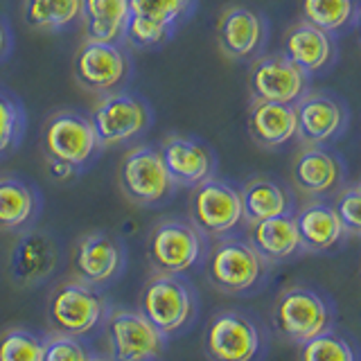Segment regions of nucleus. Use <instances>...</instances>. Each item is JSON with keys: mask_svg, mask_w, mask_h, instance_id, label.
<instances>
[{"mask_svg": "<svg viewBox=\"0 0 361 361\" xmlns=\"http://www.w3.org/2000/svg\"><path fill=\"white\" fill-rule=\"evenodd\" d=\"M355 16V0H302V20L323 32L343 30Z\"/></svg>", "mask_w": 361, "mask_h": 361, "instance_id": "30", "label": "nucleus"}, {"mask_svg": "<svg viewBox=\"0 0 361 361\" xmlns=\"http://www.w3.org/2000/svg\"><path fill=\"white\" fill-rule=\"evenodd\" d=\"M332 52L334 45L330 34L314 27L307 20L291 25L285 34V41H282V54L307 75L323 71L332 61Z\"/></svg>", "mask_w": 361, "mask_h": 361, "instance_id": "21", "label": "nucleus"}, {"mask_svg": "<svg viewBox=\"0 0 361 361\" xmlns=\"http://www.w3.org/2000/svg\"><path fill=\"white\" fill-rule=\"evenodd\" d=\"M90 122L102 147L111 149L142 138L154 122V111L145 97L122 88L99 97L90 111Z\"/></svg>", "mask_w": 361, "mask_h": 361, "instance_id": "4", "label": "nucleus"}, {"mask_svg": "<svg viewBox=\"0 0 361 361\" xmlns=\"http://www.w3.org/2000/svg\"><path fill=\"white\" fill-rule=\"evenodd\" d=\"M138 312L165 336L180 332L197 314L195 287L183 276L154 274L145 282Z\"/></svg>", "mask_w": 361, "mask_h": 361, "instance_id": "3", "label": "nucleus"}, {"mask_svg": "<svg viewBox=\"0 0 361 361\" xmlns=\"http://www.w3.org/2000/svg\"><path fill=\"white\" fill-rule=\"evenodd\" d=\"M267 41L264 18L244 5L226 7L217 20V45L231 61L251 59Z\"/></svg>", "mask_w": 361, "mask_h": 361, "instance_id": "17", "label": "nucleus"}, {"mask_svg": "<svg viewBox=\"0 0 361 361\" xmlns=\"http://www.w3.org/2000/svg\"><path fill=\"white\" fill-rule=\"evenodd\" d=\"M357 188H359V190H361V183H359V185H357Z\"/></svg>", "mask_w": 361, "mask_h": 361, "instance_id": "39", "label": "nucleus"}, {"mask_svg": "<svg viewBox=\"0 0 361 361\" xmlns=\"http://www.w3.org/2000/svg\"><path fill=\"white\" fill-rule=\"evenodd\" d=\"M61 251L54 235L41 228H27L9 253V276L18 287H34L50 280L59 267Z\"/></svg>", "mask_w": 361, "mask_h": 361, "instance_id": "13", "label": "nucleus"}, {"mask_svg": "<svg viewBox=\"0 0 361 361\" xmlns=\"http://www.w3.org/2000/svg\"><path fill=\"white\" fill-rule=\"evenodd\" d=\"M242 197V214L246 224H255L262 219L289 214V195L285 188L267 176H255L246 180L240 190Z\"/></svg>", "mask_w": 361, "mask_h": 361, "instance_id": "26", "label": "nucleus"}, {"mask_svg": "<svg viewBox=\"0 0 361 361\" xmlns=\"http://www.w3.org/2000/svg\"><path fill=\"white\" fill-rule=\"evenodd\" d=\"M14 50V32L5 16H0V61H5Z\"/></svg>", "mask_w": 361, "mask_h": 361, "instance_id": "36", "label": "nucleus"}, {"mask_svg": "<svg viewBox=\"0 0 361 361\" xmlns=\"http://www.w3.org/2000/svg\"><path fill=\"white\" fill-rule=\"evenodd\" d=\"M296 135L307 145L330 142L345 124V113L334 99L325 95H302L296 104Z\"/></svg>", "mask_w": 361, "mask_h": 361, "instance_id": "20", "label": "nucleus"}, {"mask_svg": "<svg viewBox=\"0 0 361 361\" xmlns=\"http://www.w3.org/2000/svg\"><path fill=\"white\" fill-rule=\"evenodd\" d=\"M43 361H90L88 350L77 341V336L54 334L45 338Z\"/></svg>", "mask_w": 361, "mask_h": 361, "instance_id": "34", "label": "nucleus"}, {"mask_svg": "<svg viewBox=\"0 0 361 361\" xmlns=\"http://www.w3.org/2000/svg\"><path fill=\"white\" fill-rule=\"evenodd\" d=\"M129 16V0H82L84 39L99 43H124Z\"/></svg>", "mask_w": 361, "mask_h": 361, "instance_id": "24", "label": "nucleus"}, {"mask_svg": "<svg viewBox=\"0 0 361 361\" xmlns=\"http://www.w3.org/2000/svg\"><path fill=\"white\" fill-rule=\"evenodd\" d=\"M248 242L267 264L289 259L302 248L296 221L289 214L248 224Z\"/></svg>", "mask_w": 361, "mask_h": 361, "instance_id": "22", "label": "nucleus"}, {"mask_svg": "<svg viewBox=\"0 0 361 361\" xmlns=\"http://www.w3.org/2000/svg\"><path fill=\"white\" fill-rule=\"evenodd\" d=\"M190 221L206 240L228 235L244 221L240 190L217 176L195 185L190 195Z\"/></svg>", "mask_w": 361, "mask_h": 361, "instance_id": "9", "label": "nucleus"}, {"mask_svg": "<svg viewBox=\"0 0 361 361\" xmlns=\"http://www.w3.org/2000/svg\"><path fill=\"white\" fill-rule=\"evenodd\" d=\"M104 336L111 361H158L167 336L138 310H111L104 316Z\"/></svg>", "mask_w": 361, "mask_h": 361, "instance_id": "10", "label": "nucleus"}, {"mask_svg": "<svg viewBox=\"0 0 361 361\" xmlns=\"http://www.w3.org/2000/svg\"><path fill=\"white\" fill-rule=\"evenodd\" d=\"M267 274V262L248 240L219 237L206 251V278L210 285L228 296L253 291Z\"/></svg>", "mask_w": 361, "mask_h": 361, "instance_id": "2", "label": "nucleus"}, {"mask_svg": "<svg viewBox=\"0 0 361 361\" xmlns=\"http://www.w3.org/2000/svg\"><path fill=\"white\" fill-rule=\"evenodd\" d=\"M41 149L54 180H73L97 161L104 147L97 138L90 116L75 109H61L45 120Z\"/></svg>", "mask_w": 361, "mask_h": 361, "instance_id": "1", "label": "nucleus"}, {"mask_svg": "<svg viewBox=\"0 0 361 361\" xmlns=\"http://www.w3.org/2000/svg\"><path fill=\"white\" fill-rule=\"evenodd\" d=\"M118 180L122 195L142 208L163 206L176 192L161 152L152 145H135L122 156Z\"/></svg>", "mask_w": 361, "mask_h": 361, "instance_id": "5", "label": "nucleus"}, {"mask_svg": "<svg viewBox=\"0 0 361 361\" xmlns=\"http://www.w3.org/2000/svg\"><path fill=\"white\" fill-rule=\"evenodd\" d=\"M158 152L176 188H195L214 176V169H217L214 152L206 142L190 138V135H167Z\"/></svg>", "mask_w": 361, "mask_h": 361, "instance_id": "16", "label": "nucleus"}, {"mask_svg": "<svg viewBox=\"0 0 361 361\" xmlns=\"http://www.w3.org/2000/svg\"><path fill=\"white\" fill-rule=\"evenodd\" d=\"M90 361H111V359H102V357H90Z\"/></svg>", "mask_w": 361, "mask_h": 361, "instance_id": "37", "label": "nucleus"}, {"mask_svg": "<svg viewBox=\"0 0 361 361\" xmlns=\"http://www.w3.org/2000/svg\"><path fill=\"white\" fill-rule=\"evenodd\" d=\"M27 131V113L23 102L0 90V156L16 152Z\"/></svg>", "mask_w": 361, "mask_h": 361, "instance_id": "29", "label": "nucleus"}, {"mask_svg": "<svg viewBox=\"0 0 361 361\" xmlns=\"http://www.w3.org/2000/svg\"><path fill=\"white\" fill-rule=\"evenodd\" d=\"M23 20L37 32H66L82 23V0H23Z\"/></svg>", "mask_w": 361, "mask_h": 361, "instance_id": "27", "label": "nucleus"}, {"mask_svg": "<svg viewBox=\"0 0 361 361\" xmlns=\"http://www.w3.org/2000/svg\"><path fill=\"white\" fill-rule=\"evenodd\" d=\"M45 338L25 327H11L0 334V361H43Z\"/></svg>", "mask_w": 361, "mask_h": 361, "instance_id": "31", "label": "nucleus"}, {"mask_svg": "<svg viewBox=\"0 0 361 361\" xmlns=\"http://www.w3.org/2000/svg\"><path fill=\"white\" fill-rule=\"evenodd\" d=\"M359 39H361V16H359Z\"/></svg>", "mask_w": 361, "mask_h": 361, "instance_id": "38", "label": "nucleus"}, {"mask_svg": "<svg viewBox=\"0 0 361 361\" xmlns=\"http://www.w3.org/2000/svg\"><path fill=\"white\" fill-rule=\"evenodd\" d=\"M259 343L262 341L253 321L237 312L217 314L203 334V350L210 361H253Z\"/></svg>", "mask_w": 361, "mask_h": 361, "instance_id": "14", "label": "nucleus"}, {"mask_svg": "<svg viewBox=\"0 0 361 361\" xmlns=\"http://www.w3.org/2000/svg\"><path fill=\"white\" fill-rule=\"evenodd\" d=\"M73 77L84 90L99 97L122 90L131 77V56L127 45L84 39L73 59Z\"/></svg>", "mask_w": 361, "mask_h": 361, "instance_id": "8", "label": "nucleus"}, {"mask_svg": "<svg viewBox=\"0 0 361 361\" xmlns=\"http://www.w3.org/2000/svg\"><path fill=\"white\" fill-rule=\"evenodd\" d=\"M293 221H296V228L300 235V246L312 253H321L332 248L345 233L336 210L325 206V203H310V206H305L293 217Z\"/></svg>", "mask_w": 361, "mask_h": 361, "instance_id": "25", "label": "nucleus"}, {"mask_svg": "<svg viewBox=\"0 0 361 361\" xmlns=\"http://www.w3.org/2000/svg\"><path fill=\"white\" fill-rule=\"evenodd\" d=\"M45 316L56 334L84 336L106 316V298L99 287L75 278L50 293Z\"/></svg>", "mask_w": 361, "mask_h": 361, "instance_id": "7", "label": "nucleus"}, {"mask_svg": "<svg viewBox=\"0 0 361 361\" xmlns=\"http://www.w3.org/2000/svg\"><path fill=\"white\" fill-rule=\"evenodd\" d=\"M127 264V246L118 235L106 231H90L73 246L71 269L77 280L93 287H104L122 276Z\"/></svg>", "mask_w": 361, "mask_h": 361, "instance_id": "12", "label": "nucleus"}, {"mask_svg": "<svg viewBox=\"0 0 361 361\" xmlns=\"http://www.w3.org/2000/svg\"><path fill=\"white\" fill-rule=\"evenodd\" d=\"M276 332L291 343H307L310 338L327 332L330 310L316 291L307 287H289L274 305Z\"/></svg>", "mask_w": 361, "mask_h": 361, "instance_id": "11", "label": "nucleus"}, {"mask_svg": "<svg viewBox=\"0 0 361 361\" xmlns=\"http://www.w3.org/2000/svg\"><path fill=\"white\" fill-rule=\"evenodd\" d=\"M291 180L302 195H325L341 180V163L325 149H319V145H310L293 158Z\"/></svg>", "mask_w": 361, "mask_h": 361, "instance_id": "23", "label": "nucleus"}, {"mask_svg": "<svg viewBox=\"0 0 361 361\" xmlns=\"http://www.w3.org/2000/svg\"><path fill=\"white\" fill-rule=\"evenodd\" d=\"M298 361H357L350 343L334 332H323L300 345Z\"/></svg>", "mask_w": 361, "mask_h": 361, "instance_id": "32", "label": "nucleus"}, {"mask_svg": "<svg viewBox=\"0 0 361 361\" xmlns=\"http://www.w3.org/2000/svg\"><path fill=\"white\" fill-rule=\"evenodd\" d=\"M206 251V237L192 226V221L183 219L158 221L147 237V259L154 274L183 276L201 262Z\"/></svg>", "mask_w": 361, "mask_h": 361, "instance_id": "6", "label": "nucleus"}, {"mask_svg": "<svg viewBox=\"0 0 361 361\" xmlns=\"http://www.w3.org/2000/svg\"><path fill=\"white\" fill-rule=\"evenodd\" d=\"M43 210L41 190L18 174L0 176V233H23Z\"/></svg>", "mask_w": 361, "mask_h": 361, "instance_id": "18", "label": "nucleus"}, {"mask_svg": "<svg viewBox=\"0 0 361 361\" xmlns=\"http://www.w3.org/2000/svg\"><path fill=\"white\" fill-rule=\"evenodd\" d=\"M131 16L154 20L169 30H178L197 9V0H129Z\"/></svg>", "mask_w": 361, "mask_h": 361, "instance_id": "28", "label": "nucleus"}, {"mask_svg": "<svg viewBox=\"0 0 361 361\" xmlns=\"http://www.w3.org/2000/svg\"><path fill=\"white\" fill-rule=\"evenodd\" d=\"M307 88V73L291 63L285 54H269L253 61L248 71V90L253 99L296 104Z\"/></svg>", "mask_w": 361, "mask_h": 361, "instance_id": "15", "label": "nucleus"}, {"mask_svg": "<svg viewBox=\"0 0 361 361\" xmlns=\"http://www.w3.org/2000/svg\"><path fill=\"white\" fill-rule=\"evenodd\" d=\"M334 210L338 214V219H341L343 228L361 237V190L359 188L345 190L336 199Z\"/></svg>", "mask_w": 361, "mask_h": 361, "instance_id": "35", "label": "nucleus"}, {"mask_svg": "<svg viewBox=\"0 0 361 361\" xmlns=\"http://www.w3.org/2000/svg\"><path fill=\"white\" fill-rule=\"evenodd\" d=\"M174 34H176L174 30L158 25L154 20L129 16L127 30H124V45H129V48H135V50H152V48L165 45Z\"/></svg>", "mask_w": 361, "mask_h": 361, "instance_id": "33", "label": "nucleus"}, {"mask_svg": "<svg viewBox=\"0 0 361 361\" xmlns=\"http://www.w3.org/2000/svg\"><path fill=\"white\" fill-rule=\"evenodd\" d=\"M246 124L255 145L264 147V149H276V147H282L291 138H296V106L253 99Z\"/></svg>", "mask_w": 361, "mask_h": 361, "instance_id": "19", "label": "nucleus"}]
</instances>
